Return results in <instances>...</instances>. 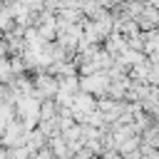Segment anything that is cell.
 Instances as JSON below:
<instances>
[{"mask_svg": "<svg viewBox=\"0 0 159 159\" xmlns=\"http://www.w3.org/2000/svg\"><path fill=\"white\" fill-rule=\"evenodd\" d=\"M57 104H55V99H45L42 104H40V122H50V119H57Z\"/></svg>", "mask_w": 159, "mask_h": 159, "instance_id": "277c9868", "label": "cell"}, {"mask_svg": "<svg viewBox=\"0 0 159 159\" xmlns=\"http://www.w3.org/2000/svg\"><path fill=\"white\" fill-rule=\"evenodd\" d=\"M32 84H35V97H37L40 102H45V99H55L57 92H60V82H57V77H52V75H47V72H37V75L32 77Z\"/></svg>", "mask_w": 159, "mask_h": 159, "instance_id": "7a4b0ae2", "label": "cell"}, {"mask_svg": "<svg viewBox=\"0 0 159 159\" xmlns=\"http://www.w3.org/2000/svg\"><path fill=\"white\" fill-rule=\"evenodd\" d=\"M0 40H2V35H0Z\"/></svg>", "mask_w": 159, "mask_h": 159, "instance_id": "8992f818", "label": "cell"}, {"mask_svg": "<svg viewBox=\"0 0 159 159\" xmlns=\"http://www.w3.org/2000/svg\"><path fill=\"white\" fill-rule=\"evenodd\" d=\"M109 84H112V80H109L107 72H94L89 77H80V92H87L92 97L109 94Z\"/></svg>", "mask_w": 159, "mask_h": 159, "instance_id": "6da1fadb", "label": "cell"}, {"mask_svg": "<svg viewBox=\"0 0 159 159\" xmlns=\"http://www.w3.org/2000/svg\"><path fill=\"white\" fill-rule=\"evenodd\" d=\"M25 137H27V129L22 124V119H12L7 127H5V134H2V147L5 149H17V147H25Z\"/></svg>", "mask_w": 159, "mask_h": 159, "instance_id": "3957f363", "label": "cell"}, {"mask_svg": "<svg viewBox=\"0 0 159 159\" xmlns=\"http://www.w3.org/2000/svg\"><path fill=\"white\" fill-rule=\"evenodd\" d=\"M142 159H159V149H152V147L142 144Z\"/></svg>", "mask_w": 159, "mask_h": 159, "instance_id": "5b68a950", "label": "cell"}]
</instances>
